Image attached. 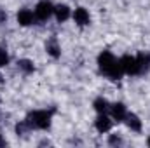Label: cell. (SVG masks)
Wrapping results in <instances>:
<instances>
[{
  "instance_id": "obj_15",
  "label": "cell",
  "mask_w": 150,
  "mask_h": 148,
  "mask_svg": "<svg viewBox=\"0 0 150 148\" xmlns=\"http://www.w3.org/2000/svg\"><path fill=\"white\" fill-rule=\"evenodd\" d=\"M7 63H9V56H7L5 49H2V47H0V66H5Z\"/></svg>"
},
{
  "instance_id": "obj_14",
  "label": "cell",
  "mask_w": 150,
  "mask_h": 148,
  "mask_svg": "<svg viewBox=\"0 0 150 148\" xmlns=\"http://www.w3.org/2000/svg\"><path fill=\"white\" fill-rule=\"evenodd\" d=\"M18 65H19V68H21L23 72H26V73H32V72H33V63L28 61V59H21Z\"/></svg>"
},
{
  "instance_id": "obj_10",
  "label": "cell",
  "mask_w": 150,
  "mask_h": 148,
  "mask_svg": "<svg viewBox=\"0 0 150 148\" xmlns=\"http://www.w3.org/2000/svg\"><path fill=\"white\" fill-rule=\"evenodd\" d=\"M54 14H56V19L58 21H67L70 18V9L61 4V5H56L54 7Z\"/></svg>"
},
{
  "instance_id": "obj_1",
  "label": "cell",
  "mask_w": 150,
  "mask_h": 148,
  "mask_svg": "<svg viewBox=\"0 0 150 148\" xmlns=\"http://www.w3.org/2000/svg\"><path fill=\"white\" fill-rule=\"evenodd\" d=\"M98 65H100V70L107 77H110L112 80H119L122 77V68H120V63L115 59L112 52L108 51H103L100 56H98Z\"/></svg>"
},
{
  "instance_id": "obj_4",
  "label": "cell",
  "mask_w": 150,
  "mask_h": 148,
  "mask_svg": "<svg viewBox=\"0 0 150 148\" xmlns=\"http://www.w3.org/2000/svg\"><path fill=\"white\" fill-rule=\"evenodd\" d=\"M54 12V7H52V4L51 2H47V0H44V2H40L37 5V9H35V16H37L40 21H45V19H49V16Z\"/></svg>"
},
{
  "instance_id": "obj_11",
  "label": "cell",
  "mask_w": 150,
  "mask_h": 148,
  "mask_svg": "<svg viewBox=\"0 0 150 148\" xmlns=\"http://www.w3.org/2000/svg\"><path fill=\"white\" fill-rule=\"evenodd\" d=\"M136 61H138V70H140V73H143V72H147L150 68V56L149 54H138L136 56Z\"/></svg>"
},
{
  "instance_id": "obj_2",
  "label": "cell",
  "mask_w": 150,
  "mask_h": 148,
  "mask_svg": "<svg viewBox=\"0 0 150 148\" xmlns=\"http://www.w3.org/2000/svg\"><path fill=\"white\" fill-rule=\"evenodd\" d=\"M28 125L33 127V129H47L51 125V113L49 111H32L26 118Z\"/></svg>"
},
{
  "instance_id": "obj_16",
  "label": "cell",
  "mask_w": 150,
  "mask_h": 148,
  "mask_svg": "<svg viewBox=\"0 0 150 148\" xmlns=\"http://www.w3.org/2000/svg\"><path fill=\"white\" fill-rule=\"evenodd\" d=\"M5 18H7V16H5V12L0 9V23H2V21H5Z\"/></svg>"
},
{
  "instance_id": "obj_3",
  "label": "cell",
  "mask_w": 150,
  "mask_h": 148,
  "mask_svg": "<svg viewBox=\"0 0 150 148\" xmlns=\"http://www.w3.org/2000/svg\"><path fill=\"white\" fill-rule=\"evenodd\" d=\"M119 63H120V68H122L124 73H127V75L140 73V70H138V61H136L134 56H124V58L119 59Z\"/></svg>"
},
{
  "instance_id": "obj_12",
  "label": "cell",
  "mask_w": 150,
  "mask_h": 148,
  "mask_svg": "<svg viewBox=\"0 0 150 148\" xmlns=\"http://www.w3.org/2000/svg\"><path fill=\"white\" fill-rule=\"evenodd\" d=\"M45 49H47V52H49L52 58H58V56H59V45H58L56 38H51V40L45 44Z\"/></svg>"
},
{
  "instance_id": "obj_6",
  "label": "cell",
  "mask_w": 150,
  "mask_h": 148,
  "mask_svg": "<svg viewBox=\"0 0 150 148\" xmlns=\"http://www.w3.org/2000/svg\"><path fill=\"white\" fill-rule=\"evenodd\" d=\"M74 19L79 26H86V25H89V12L86 9H82V7H79L74 12Z\"/></svg>"
},
{
  "instance_id": "obj_8",
  "label": "cell",
  "mask_w": 150,
  "mask_h": 148,
  "mask_svg": "<svg viewBox=\"0 0 150 148\" xmlns=\"http://www.w3.org/2000/svg\"><path fill=\"white\" fill-rule=\"evenodd\" d=\"M110 127H112V120L108 117H105V113L96 118V129L100 132H107V131H110Z\"/></svg>"
},
{
  "instance_id": "obj_17",
  "label": "cell",
  "mask_w": 150,
  "mask_h": 148,
  "mask_svg": "<svg viewBox=\"0 0 150 148\" xmlns=\"http://www.w3.org/2000/svg\"><path fill=\"white\" fill-rule=\"evenodd\" d=\"M149 147H150V138H149Z\"/></svg>"
},
{
  "instance_id": "obj_5",
  "label": "cell",
  "mask_w": 150,
  "mask_h": 148,
  "mask_svg": "<svg viewBox=\"0 0 150 148\" xmlns=\"http://www.w3.org/2000/svg\"><path fill=\"white\" fill-rule=\"evenodd\" d=\"M33 21H35V16H33L32 11L21 9V11L18 12V23H19L21 26H30V25H33Z\"/></svg>"
},
{
  "instance_id": "obj_9",
  "label": "cell",
  "mask_w": 150,
  "mask_h": 148,
  "mask_svg": "<svg viewBox=\"0 0 150 148\" xmlns=\"http://www.w3.org/2000/svg\"><path fill=\"white\" fill-rule=\"evenodd\" d=\"M112 117L117 120V122L124 120V118H126V106H124L122 103H115V105H112Z\"/></svg>"
},
{
  "instance_id": "obj_13",
  "label": "cell",
  "mask_w": 150,
  "mask_h": 148,
  "mask_svg": "<svg viewBox=\"0 0 150 148\" xmlns=\"http://www.w3.org/2000/svg\"><path fill=\"white\" fill-rule=\"evenodd\" d=\"M94 108H96L98 113H105V111L108 110V101L103 99V98H98V99L94 101Z\"/></svg>"
},
{
  "instance_id": "obj_7",
  "label": "cell",
  "mask_w": 150,
  "mask_h": 148,
  "mask_svg": "<svg viewBox=\"0 0 150 148\" xmlns=\"http://www.w3.org/2000/svg\"><path fill=\"white\" fill-rule=\"evenodd\" d=\"M126 124H127V127L131 129V131H142V122H140V118H138V115H134V113H126Z\"/></svg>"
}]
</instances>
